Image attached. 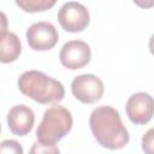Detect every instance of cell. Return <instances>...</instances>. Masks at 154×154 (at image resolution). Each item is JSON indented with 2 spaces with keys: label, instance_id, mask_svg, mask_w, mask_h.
<instances>
[{
  "label": "cell",
  "instance_id": "6da1fadb",
  "mask_svg": "<svg viewBox=\"0 0 154 154\" xmlns=\"http://www.w3.org/2000/svg\"><path fill=\"white\" fill-rule=\"evenodd\" d=\"M89 126L94 138L103 148L116 150L129 143V131L123 124L119 112L112 106L103 105L93 109Z\"/></svg>",
  "mask_w": 154,
  "mask_h": 154
},
{
  "label": "cell",
  "instance_id": "7a4b0ae2",
  "mask_svg": "<svg viewBox=\"0 0 154 154\" xmlns=\"http://www.w3.org/2000/svg\"><path fill=\"white\" fill-rule=\"evenodd\" d=\"M17 84L22 94L42 105L59 102L65 96L63 83L42 71L29 70L23 72L19 76Z\"/></svg>",
  "mask_w": 154,
  "mask_h": 154
},
{
  "label": "cell",
  "instance_id": "3957f363",
  "mask_svg": "<svg viewBox=\"0 0 154 154\" xmlns=\"http://www.w3.org/2000/svg\"><path fill=\"white\" fill-rule=\"evenodd\" d=\"M73 119L71 112L61 105H53L43 113L42 120L36 129L37 142L43 146L54 147L72 129Z\"/></svg>",
  "mask_w": 154,
  "mask_h": 154
},
{
  "label": "cell",
  "instance_id": "277c9868",
  "mask_svg": "<svg viewBox=\"0 0 154 154\" xmlns=\"http://www.w3.org/2000/svg\"><path fill=\"white\" fill-rule=\"evenodd\" d=\"M58 22L65 31L79 32L89 25L90 14L83 4L77 1H69L59 8Z\"/></svg>",
  "mask_w": 154,
  "mask_h": 154
},
{
  "label": "cell",
  "instance_id": "5b68a950",
  "mask_svg": "<svg viewBox=\"0 0 154 154\" xmlns=\"http://www.w3.org/2000/svg\"><path fill=\"white\" fill-rule=\"evenodd\" d=\"M103 91V82L93 73L79 75L71 82V93L82 103H95L102 97Z\"/></svg>",
  "mask_w": 154,
  "mask_h": 154
},
{
  "label": "cell",
  "instance_id": "8992f818",
  "mask_svg": "<svg viewBox=\"0 0 154 154\" xmlns=\"http://www.w3.org/2000/svg\"><path fill=\"white\" fill-rule=\"evenodd\" d=\"M129 120L135 125H144L154 116V97L144 91L132 94L125 105Z\"/></svg>",
  "mask_w": 154,
  "mask_h": 154
},
{
  "label": "cell",
  "instance_id": "52a82bcc",
  "mask_svg": "<svg viewBox=\"0 0 154 154\" xmlns=\"http://www.w3.org/2000/svg\"><path fill=\"white\" fill-rule=\"evenodd\" d=\"M26 41L34 51H49L59 40V34L55 26L49 22H36L26 30Z\"/></svg>",
  "mask_w": 154,
  "mask_h": 154
},
{
  "label": "cell",
  "instance_id": "ba28073f",
  "mask_svg": "<svg viewBox=\"0 0 154 154\" xmlns=\"http://www.w3.org/2000/svg\"><path fill=\"white\" fill-rule=\"evenodd\" d=\"M91 51L87 42L82 40H71L63 45L59 60L61 65L69 70H78L89 64Z\"/></svg>",
  "mask_w": 154,
  "mask_h": 154
},
{
  "label": "cell",
  "instance_id": "9c48e42d",
  "mask_svg": "<svg viewBox=\"0 0 154 154\" xmlns=\"http://www.w3.org/2000/svg\"><path fill=\"white\" fill-rule=\"evenodd\" d=\"M34 111L26 105H16L7 113V125L10 131L17 136L28 135L34 126Z\"/></svg>",
  "mask_w": 154,
  "mask_h": 154
},
{
  "label": "cell",
  "instance_id": "30bf717a",
  "mask_svg": "<svg viewBox=\"0 0 154 154\" xmlns=\"http://www.w3.org/2000/svg\"><path fill=\"white\" fill-rule=\"evenodd\" d=\"M22 52V45L14 32L1 29L0 35V61L2 64L17 60Z\"/></svg>",
  "mask_w": 154,
  "mask_h": 154
},
{
  "label": "cell",
  "instance_id": "8fae6325",
  "mask_svg": "<svg viewBox=\"0 0 154 154\" xmlns=\"http://www.w3.org/2000/svg\"><path fill=\"white\" fill-rule=\"evenodd\" d=\"M58 0H14L16 5L28 13L45 12L51 10Z\"/></svg>",
  "mask_w": 154,
  "mask_h": 154
},
{
  "label": "cell",
  "instance_id": "7c38bea8",
  "mask_svg": "<svg viewBox=\"0 0 154 154\" xmlns=\"http://www.w3.org/2000/svg\"><path fill=\"white\" fill-rule=\"evenodd\" d=\"M142 150L147 154H154V128H150L142 136Z\"/></svg>",
  "mask_w": 154,
  "mask_h": 154
},
{
  "label": "cell",
  "instance_id": "4fadbf2b",
  "mask_svg": "<svg viewBox=\"0 0 154 154\" xmlns=\"http://www.w3.org/2000/svg\"><path fill=\"white\" fill-rule=\"evenodd\" d=\"M1 153L23 154V148L20 143H18L14 140H5L1 142Z\"/></svg>",
  "mask_w": 154,
  "mask_h": 154
},
{
  "label": "cell",
  "instance_id": "5bb4252c",
  "mask_svg": "<svg viewBox=\"0 0 154 154\" xmlns=\"http://www.w3.org/2000/svg\"><path fill=\"white\" fill-rule=\"evenodd\" d=\"M31 153H59L58 147H49V146H43L38 142L34 143L32 148L30 149Z\"/></svg>",
  "mask_w": 154,
  "mask_h": 154
},
{
  "label": "cell",
  "instance_id": "9a60e30c",
  "mask_svg": "<svg viewBox=\"0 0 154 154\" xmlns=\"http://www.w3.org/2000/svg\"><path fill=\"white\" fill-rule=\"evenodd\" d=\"M141 8H152L154 7V0H132Z\"/></svg>",
  "mask_w": 154,
  "mask_h": 154
},
{
  "label": "cell",
  "instance_id": "2e32d148",
  "mask_svg": "<svg viewBox=\"0 0 154 154\" xmlns=\"http://www.w3.org/2000/svg\"><path fill=\"white\" fill-rule=\"evenodd\" d=\"M149 52L154 55V34L149 38Z\"/></svg>",
  "mask_w": 154,
  "mask_h": 154
}]
</instances>
